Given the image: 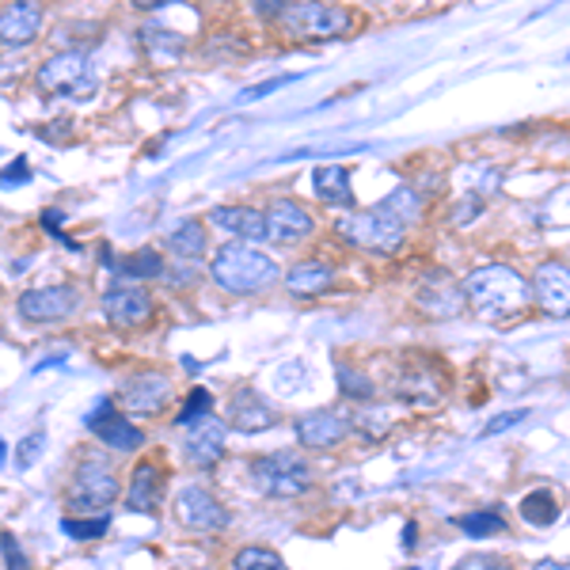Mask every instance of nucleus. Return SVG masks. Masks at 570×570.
Masks as SVG:
<instances>
[{
  "mask_svg": "<svg viewBox=\"0 0 570 570\" xmlns=\"http://www.w3.org/2000/svg\"><path fill=\"white\" fill-rule=\"evenodd\" d=\"M422 214V198L419 190L411 187H395L389 198L376 202L373 209H362V214H351L335 225V233L343 236L346 244L362 247V252H395L403 247V236L415 225Z\"/></svg>",
  "mask_w": 570,
  "mask_h": 570,
  "instance_id": "obj_1",
  "label": "nucleus"
},
{
  "mask_svg": "<svg viewBox=\"0 0 570 570\" xmlns=\"http://www.w3.org/2000/svg\"><path fill=\"white\" fill-rule=\"evenodd\" d=\"M464 297L483 320H510V316H518L521 308H529L532 285L521 278L513 266L491 263V266H480V271L468 274Z\"/></svg>",
  "mask_w": 570,
  "mask_h": 570,
  "instance_id": "obj_2",
  "label": "nucleus"
},
{
  "mask_svg": "<svg viewBox=\"0 0 570 570\" xmlns=\"http://www.w3.org/2000/svg\"><path fill=\"white\" fill-rule=\"evenodd\" d=\"M209 278L225 293H233V297H252V293H263L266 285H274V278H282V271L271 255L244 244H228L214 255Z\"/></svg>",
  "mask_w": 570,
  "mask_h": 570,
  "instance_id": "obj_3",
  "label": "nucleus"
},
{
  "mask_svg": "<svg viewBox=\"0 0 570 570\" xmlns=\"http://www.w3.org/2000/svg\"><path fill=\"white\" fill-rule=\"evenodd\" d=\"M252 483L266 499H297L312 487V468L301 453L282 449V453H266L252 464Z\"/></svg>",
  "mask_w": 570,
  "mask_h": 570,
  "instance_id": "obj_4",
  "label": "nucleus"
},
{
  "mask_svg": "<svg viewBox=\"0 0 570 570\" xmlns=\"http://www.w3.org/2000/svg\"><path fill=\"white\" fill-rule=\"evenodd\" d=\"M35 85H39V91H46V96L91 99L99 80H96V69H91L88 53L66 50V53H53L50 61H42L39 72H35Z\"/></svg>",
  "mask_w": 570,
  "mask_h": 570,
  "instance_id": "obj_5",
  "label": "nucleus"
},
{
  "mask_svg": "<svg viewBox=\"0 0 570 570\" xmlns=\"http://www.w3.org/2000/svg\"><path fill=\"white\" fill-rule=\"evenodd\" d=\"M118 475L110 472V461H104V456H85V461L77 464V472H72V483L66 491V502L69 510L77 513H104L110 502L118 499Z\"/></svg>",
  "mask_w": 570,
  "mask_h": 570,
  "instance_id": "obj_6",
  "label": "nucleus"
},
{
  "mask_svg": "<svg viewBox=\"0 0 570 570\" xmlns=\"http://www.w3.org/2000/svg\"><path fill=\"white\" fill-rule=\"evenodd\" d=\"M293 39H338V35L351 31V12L335 4H282L278 16H274Z\"/></svg>",
  "mask_w": 570,
  "mask_h": 570,
  "instance_id": "obj_7",
  "label": "nucleus"
},
{
  "mask_svg": "<svg viewBox=\"0 0 570 570\" xmlns=\"http://www.w3.org/2000/svg\"><path fill=\"white\" fill-rule=\"evenodd\" d=\"M176 521L190 532H220L228 529V510L220 505L206 487H183L176 494Z\"/></svg>",
  "mask_w": 570,
  "mask_h": 570,
  "instance_id": "obj_8",
  "label": "nucleus"
},
{
  "mask_svg": "<svg viewBox=\"0 0 570 570\" xmlns=\"http://www.w3.org/2000/svg\"><path fill=\"white\" fill-rule=\"evenodd\" d=\"M80 308V293L72 285H46V289H27L20 297V316L31 324H58Z\"/></svg>",
  "mask_w": 570,
  "mask_h": 570,
  "instance_id": "obj_9",
  "label": "nucleus"
},
{
  "mask_svg": "<svg viewBox=\"0 0 570 570\" xmlns=\"http://www.w3.org/2000/svg\"><path fill=\"white\" fill-rule=\"evenodd\" d=\"M118 400H122V407L134 411V415H160V411L171 403V381L164 373H153V370L134 373L122 381Z\"/></svg>",
  "mask_w": 570,
  "mask_h": 570,
  "instance_id": "obj_10",
  "label": "nucleus"
},
{
  "mask_svg": "<svg viewBox=\"0 0 570 570\" xmlns=\"http://www.w3.org/2000/svg\"><path fill=\"white\" fill-rule=\"evenodd\" d=\"M88 430L104 441L107 449H115V453H137V449L145 445V434L134 426V422H126L122 415L115 411V400H104L96 411L88 415Z\"/></svg>",
  "mask_w": 570,
  "mask_h": 570,
  "instance_id": "obj_11",
  "label": "nucleus"
},
{
  "mask_svg": "<svg viewBox=\"0 0 570 570\" xmlns=\"http://www.w3.org/2000/svg\"><path fill=\"white\" fill-rule=\"evenodd\" d=\"M225 422L206 415L198 422H190L187 434H183V453H187V461L195 468H214L220 461V453H225Z\"/></svg>",
  "mask_w": 570,
  "mask_h": 570,
  "instance_id": "obj_12",
  "label": "nucleus"
},
{
  "mask_svg": "<svg viewBox=\"0 0 570 570\" xmlns=\"http://www.w3.org/2000/svg\"><path fill=\"white\" fill-rule=\"evenodd\" d=\"M263 217H266V240L274 244H297L312 233V214L293 198L271 202V209Z\"/></svg>",
  "mask_w": 570,
  "mask_h": 570,
  "instance_id": "obj_13",
  "label": "nucleus"
},
{
  "mask_svg": "<svg viewBox=\"0 0 570 570\" xmlns=\"http://www.w3.org/2000/svg\"><path fill=\"white\" fill-rule=\"evenodd\" d=\"M532 297L548 316H570V266L567 263H544L532 278Z\"/></svg>",
  "mask_w": 570,
  "mask_h": 570,
  "instance_id": "obj_14",
  "label": "nucleus"
},
{
  "mask_svg": "<svg viewBox=\"0 0 570 570\" xmlns=\"http://www.w3.org/2000/svg\"><path fill=\"white\" fill-rule=\"evenodd\" d=\"M104 316L115 327H141L149 324L153 316V301L145 289H134V285H118L104 297Z\"/></svg>",
  "mask_w": 570,
  "mask_h": 570,
  "instance_id": "obj_15",
  "label": "nucleus"
},
{
  "mask_svg": "<svg viewBox=\"0 0 570 570\" xmlns=\"http://www.w3.org/2000/svg\"><path fill=\"white\" fill-rule=\"evenodd\" d=\"M274 422H278V411L259 392H236L233 403H228V426L240 430V434H263Z\"/></svg>",
  "mask_w": 570,
  "mask_h": 570,
  "instance_id": "obj_16",
  "label": "nucleus"
},
{
  "mask_svg": "<svg viewBox=\"0 0 570 570\" xmlns=\"http://www.w3.org/2000/svg\"><path fill=\"white\" fill-rule=\"evenodd\" d=\"M346 434H351V422L335 415V411H308V415L297 419V438L305 449H331Z\"/></svg>",
  "mask_w": 570,
  "mask_h": 570,
  "instance_id": "obj_17",
  "label": "nucleus"
},
{
  "mask_svg": "<svg viewBox=\"0 0 570 570\" xmlns=\"http://www.w3.org/2000/svg\"><path fill=\"white\" fill-rule=\"evenodd\" d=\"M164 483H168V475H164L160 464H137L134 475H130V487H126V505H130L134 513H153L156 505L164 502Z\"/></svg>",
  "mask_w": 570,
  "mask_h": 570,
  "instance_id": "obj_18",
  "label": "nucleus"
},
{
  "mask_svg": "<svg viewBox=\"0 0 570 570\" xmlns=\"http://www.w3.org/2000/svg\"><path fill=\"white\" fill-rule=\"evenodd\" d=\"M42 31V8L39 4H8L0 12V46H27L35 42Z\"/></svg>",
  "mask_w": 570,
  "mask_h": 570,
  "instance_id": "obj_19",
  "label": "nucleus"
},
{
  "mask_svg": "<svg viewBox=\"0 0 570 570\" xmlns=\"http://www.w3.org/2000/svg\"><path fill=\"white\" fill-rule=\"evenodd\" d=\"M461 297H464V289H456V282L441 271L426 274L419 285V305L430 308L434 316H453V312L461 308Z\"/></svg>",
  "mask_w": 570,
  "mask_h": 570,
  "instance_id": "obj_20",
  "label": "nucleus"
},
{
  "mask_svg": "<svg viewBox=\"0 0 570 570\" xmlns=\"http://www.w3.org/2000/svg\"><path fill=\"white\" fill-rule=\"evenodd\" d=\"M209 220L240 240H266V217L252 206H217Z\"/></svg>",
  "mask_w": 570,
  "mask_h": 570,
  "instance_id": "obj_21",
  "label": "nucleus"
},
{
  "mask_svg": "<svg viewBox=\"0 0 570 570\" xmlns=\"http://www.w3.org/2000/svg\"><path fill=\"white\" fill-rule=\"evenodd\" d=\"M312 187H316V198L327 202V206H351L354 190H351V171L343 164H320L312 171Z\"/></svg>",
  "mask_w": 570,
  "mask_h": 570,
  "instance_id": "obj_22",
  "label": "nucleus"
},
{
  "mask_svg": "<svg viewBox=\"0 0 570 570\" xmlns=\"http://www.w3.org/2000/svg\"><path fill=\"white\" fill-rule=\"evenodd\" d=\"M331 282H335V271L327 263H297L285 274V285H289L293 297H316V293L331 289Z\"/></svg>",
  "mask_w": 570,
  "mask_h": 570,
  "instance_id": "obj_23",
  "label": "nucleus"
},
{
  "mask_svg": "<svg viewBox=\"0 0 570 570\" xmlns=\"http://www.w3.org/2000/svg\"><path fill=\"white\" fill-rule=\"evenodd\" d=\"M206 247H209V236H206V225H202V220H183L176 233L168 236V252L176 255V259H187V263L202 259Z\"/></svg>",
  "mask_w": 570,
  "mask_h": 570,
  "instance_id": "obj_24",
  "label": "nucleus"
},
{
  "mask_svg": "<svg viewBox=\"0 0 570 570\" xmlns=\"http://www.w3.org/2000/svg\"><path fill=\"white\" fill-rule=\"evenodd\" d=\"M118 274H122V278H160V274H164V259H160V252L145 247V252L126 255V259L118 263Z\"/></svg>",
  "mask_w": 570,
  "mask_h": 570,
  "instance_id": "obj_25",
  "label": "nucleus"
},
{
  "mask_svg": "<svg viewBox=\"0 0 570 570\" xmlns=\"http://www.w3.org/2000/svg\"><path fill=\"white\" fill-rule=\"evenodd\" d=\"M521 518H525L529 525H551V521L559 518V505L551 499V491H529L525 502H521Z\"/></svg>",
  "mask_w": 570,
  "mask_h": 570,
  "instance_id": "obj_26",
  "label": "nucleus"
},
{
  "mask_svg": "<svg viewBox=\"0 0 570 570\" xmlns=\"http://www.w3.org/2000/svg\"><path fill=\"white\" fill-rule=\"evenodd\" d=\"M233 570H289V567H285V559L278 556V551L252 544V548H240V551H236Z\"/></svg>",
  "mask_w": 570,
  "mask_h": 570,
  "instance_id": "obj_27",
  "label": "nucleus"
},
{
  "mask_svg": "<svg viewBox=\"0 0 570 570\" xmlns=\"http://www.w3.org/2000/svg\"><path fill=\"white\" fill-rule=\"evenodd\" d=\"M58 525L69 540H99V537H107L110 518L107 513H96V518H61Z\"/></svg>",
  "mask_w": 570,
  "mask_h": 570,
  "instance_id": "obj_28",
  "label": "nucleus"
},
{
  "mask_svg": "<svg viewBox=\"0 0 570 570\" xmlns=\"http://www.w3.org/2000/svg\"><path fill=\"white\" fill-rule=\"evenodd\" d=\"M456 525H461L464 537L483 540V537H499V532L505 529V521L494 510H480V513H468V518H461Z\"/></svg>",
  "mask_w": 570,
  "mask_h": 570,
  "instance_id": "obj_29",
  "label": "nucleus"
},
{
  "mask_svg": "<svg viewBox=\"0 0 570 570\" xmlns=\"http://www.w3.org/2000/svg\"><path fill=\"white\" fill-rule=\"evenodd\" d=\"M209 411H214V400H209V392H206V389H195V392L187 395V403H183V411H179L176 426H179V430H187L190 422L206 419Z\"/></svg>",
  "mask_w": 570,
  "mask_h": 570,
  "instance_id": "obj_30",
  "label": "nucleus"
},
{
  "mask_svg": "<svg viewBox=\"0 0 570 570\" xmlns=\"http://www.w3.org/2000/svg\"><path fill=\"white\" fill-rule=\"evenodd\" d=\"M42 449H46V434L42 430H35L31 438H23L20 445H16V468H31V464H39V456H42Z\"/></svg>",
  "mask_w": 570,
  "mask_h": 570,
  "instance_id": "obj_31",
  "label": "nucleus"
},
{
  "mask_svg": "<svg viewBox=\"0 0 570 570\" xmlns=\"http://www.w3.org/2000/svg\"><path fill=\"white\" fill-rule=\"evenodd\" d=\"M338 376V389H343L346 400H370L373 395V384L365 381V376H357L354 370H335Z\"/></svg>",
  "mask_w": 570,
  "mask_h": 570,
  "instance_id": "obj_32",
  "label": "nucleus"
},
{
  "mask_svg": "<svg viewBox=\"0 0 570 570\" xmlns=\"http://www.w3.org/2000/svg\"><path fill=\"white\" fill-rule=\"evenodd\" d=\"M0 551H4L8 570H31V563H27V556L20 548V540H16L12 532H0Z\"/></svg>",
  "mask_w": 570,
  "mask_h": 570,
  "instance_id": "obj_33",
  "label": "nucleus"
},
{
  "mask_svg": "<svg viewBox=\"0 0 570 570\" xmlns=\"http://www.w3.org/2000/svg\"><path fill=\"white\" fill-rule=\"evenodd\" d=\"M27 179H31V164H27L23 156H16V160L0 171V187H20V183H27Z\"/></svg>",
  "mask_w": 570,
  "mask_h": 570,
  "instance_id": "obj_34",
  "label": "nucleus"
},
{
  "mask_svg": "<svg viewBox=\"0 0 570 570\" xmlns=\"http://www.w3.org/2000/svg\"><path fill=\"white\" fill-rule=\"evenodd\" d=\"M453 570H513V567L502 563L499 556H464Z\"/></svg>",
  "mask_w": 570,
  "mask_h": 570,
  "instance_id": "obj_35",
  "label": "nucleus"
},
{
  "mask_svg": "<svg viewBox=\"0 0 570 570\" xmlns=\"http://www.w3.org/2000/svg\"><path fill=\"white\" fill-rule=\"evenodd\" d=\"M518 422H525V411H510V415H499V419H491L483 426V434H505L510 426H518Z\"/></svg>",
  "mask_w": 570,
  "mask_h": 570,
  "instance_id": "obj_36",
  "label": "nucleus"
},
{
  "mask_svg": "<svg viewBox=\"0 0 570 570\" xmlns=\"http://www.w3.org/2000/svg\"><path fill=\"white\" fill-rule=\"evenodd\" d=\"M164 274L171 278V285H195V274L183 271V266H179V271H164Z\"/></svg>",
  "mask_w": 570,
  "mask_h": 570,
  "instance_id": "obj_37",
  "label": "nucleus"
},
{
  "mask_svg": "<svg viewBox=\"0 0 570 570\" xmlns=\"http://www.w3.org/2000/svg\"><path fill=\"white\" fill-rule=\"evenodd\" d=\"M532 570H570V563H559V559H540Z\"/></svg>",
  "mask_w": 570,
  "mask_h": 570,
  "instance_id": "obj_38",
  "label": "nucleus"
},
{
  "mask_svg": "<svg viewBox=\"0 0 570 570\" xmlns=\"http://www.w3.org/2000/svg\"><path fill=\"white\" fill-rule=\"evenodd\" d=\"M8 461V449H4V441H0V464H4Z\"/></svg>",
  "mask_w": 570,
  "mask_h": 570,
  "instance_id": "obj_39",
  "label": "nucleus"
}]
</instances>
